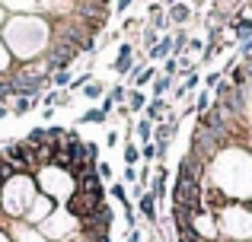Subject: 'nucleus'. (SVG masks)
<instances>
[{
    "instance_id": "nucleus-1",
    "label": "nucleus",
    "mask_w": 252,
    "mask_h": 242,
    "mask_svg": "<svg viewBox=\"0 0 252 242\" xmlns=\"http://www.w3.org/2000/svg\"><path fill=\"white\" fill-rule=\"evenodd\" d=\"M0 38L13 54V61L35 64L51 42V23L48 16H6Z\"/></svg>"
},
{
    "instance_id": "nucleus-17",
    "label": "nucleus",
    "mask_w": 252,
    "mask_h": 242,
    "mask_svg": "<svg viewBox=\"0 0 252 242\" xmlns=\"http://www.w3.org/2000/svg\"><path fill=\"white\" fill-rule=\"evenodd\" d=\"M147 57H150L154 64H157V61H166V57H172V35H163L160 42H157L154 48L147 51Z\"/></svg>"
},
{
    "instance_id": "nucleus-3",
    "label": "nucleus",
    "mask_w": 252,
    "mask_h": 242,
    "mask_svg": "<svg viewBox=\"0 0 252 242\" xmlns=\"http://www.w3.org/2000/svg\"><path fill=\"white\" fill-rule=\"evenodd\" d=\"M80 57V51L74 48V45H67V42H55L51 38L48 42V48L42 51V57H38V64H42L48 74H55V70H70V64Z\"/></svg>"
},
{
    "instance_id": "nucleus-45",
    "label": "nucleus",
    "mask_w": 252,
    "mask_h": 242,
    "mask_svg": "<svg viewBox=\"0 0 252 242\" xmlns=\"http://www.w3.org/2000/svg\"><path fill=\"white\" fill-rule=\"evenodd\" d=\"M208 0H191V10H198V6H204Z\"/></svg>"
},
{
    "instance_id": "nucleus-31",
    "label": "nucleus",
    "mask_w": 252,
    "mask_h": 242,
    "mask_svg": "<svg viewBox=\"0 0 252 242\" xmlns=\"http://www.w3.org/2000/svg\"><path fill=\"white\" fill-rule=\"evenodd\" d=\"M23 140H26V143H32V147H38V143H48V140H45V124H42V128H32L29 134L23 137Z\"/></svg>"
},
{
    "instance_id": "nucleus-15",
    "label": "nucleus",
    "mask_w": 252,
    "mask_h": 242,
    "mask_svg": "<svg viewBox=\"0 0 252 242\" xmlns=\"http://www.w3.org/2000/svg\"><path fill=\"white\" fill-rule=\"evenodd\" d=\"M45 140L55 150H61L64 143L70 140V128H61V124H45Z\"/></svg>"
},
{
    "instance_id": "nucleus-37",
    "label": "nucleus",
    "mask_w": 252,
    "mask_h": 242,
    "mask_svg": "<svg viewBox=\"0 0 252 242\" xmlns=\"http://www.w3.org/2000/svg\"><path fill=\"white\" fill-rule=\"evenodd\" d=\"M246 57H252V38L240 42V61H246Z\"/></svg>"
},
{
    "instance_id": "nucleus-6",
    "label": "nucleus",
    "mask_w": 252,
    "mask_h": 242,
    "mask_svg": "<svg viewBox=\"0 0 252 242\" xmlns=\"http://www.w3.org/2000/svg\"><path fill=\"white\" fill-rule=\"evenodd\" d=\"M55 211H58V201L51 198V194L38 191V194H35V201H32V207L26 211V217H23V220H26V223H32V226L38 230V226H42V223H45V220H48Z\"/></svg>"
},
{
    "instance_id": "nucleus-32",
    "label": "nucleus",
    "mask_w": 252,
    "mask_h": 242,
    "mask_svg": "<svg viewBox=\"0 0 252 242\" xmlns=\"http://www.w3.org/2000/svg\"><path fill=\"white\" fill-rule=\"evenodd\" d=\"M160 74L176 80V77H179V57H166V61H163V70H160Z\"/></svg>"
},
{
    "instance_id": "nucleus-38",
    "label": "nucleus",
    "mask_w": 252,
    "mask_h": 242,
    "mask_svg": "<svg viewBox=\"0 0 252 242\" xmlns=\"http://www.w3.org/2000/svg\"><path fill=\"white\" fill-rule=\"evenodd\" d=\"M99 108H102L105 115H112V112H115V102H112L109 96H102V106H99Z\"/></svg>"
},
{
    "instance_id": "nucleus-30",
    "label": "nucleus",
    "mask_w": 252,
    "mask_h": 242,
    "mask_svg": "<svg viewBox=\"0 0 252 242\" xmlns=\"http://www.w3.org/2000/svg\"><path fill=\"white\" fill-rule=\"evenodd\" d=\"M51 86L55 89H67L70 86V74L67 70H55V74H51Z\"/></svg>"
},
{
    "instance_id": "nucleus-14",
    "label": "nucleus",
    "mask_w": 252,
    "mask_h": 242,
    "mask_svg": "<svg viewBox=\"0 0 252 242\" xmlns=\"http://www.w3.org/2000/svg\"><path fill=\"white\" fill-rule=\"evenodd\" d=\"M166 112H169V99H166V96H163V99H150L147 102V108H144V118H147V121H154V124H160L163 118H166Z\"/></svg>"
},
{
    "instance_id": "nucleus-2",
    "label": "nucleus",
    "mask_w": 252,
    "mask_h": 242,
    "mask_svg": "<svg viewBox=\"0 0 252 242\" xmlns=\"http://www.w3.org/2000/svg\"><path fill=\"white\" fill-rule=\"evenodd\" d=\"M6 83H10L13 99L16 96H26V99H38L45 89H51V74L42 67V64H19L6 74Z\"/></svg>"
},
{
    "instance_id": "nucleus-24",
    "label": "nucleus",
    "mask_w": 252,
    "mask_h": 242,
    "mask_svg": "<svg viewBox=\"0 0 252 242\" xmlns=\"http://www.w3.org/2000/svg\"><path fill=\"white\" fill-rule=\"evenodd\" d=\"M77 121H80V124H105V121H109V115H105L102 108H90V112H83Z\"/></svg>"
},
{
    "instance_id": "nucleus-20",
    "label": "nucleus",
    "mask_w": 252,
    "mask_h": 242,
    "mask_svg": "<svg viewBox=\"0 0 252 242\" xmlns=\"http://www.w3.org/2000/svg\"><path fill=\"white\" fill-rule=\"evenodd\" d=\"M189 29H185V26H182V29H176V35H172V57H182L185 54V48H189Z\"/></svg>"
},
{
    "instance_id": "nucleus-7",
    "label": "nucleus",
    "mask_w": 252,
    "mask_h": 242,
    "mask_svg": "<svg viewBox=\"0 0 252 242\" xmlns=\"http://www.w3.org/2000/svg\"><path fill=\"white\" fill-rule=\"evenodd\" d=\"M176 175H182V179H189V182H208V166H204L198 156H191V153H185L182 160H179V169H176Z\"/></svg>"
},
{
    "instance_id": "nucleus-44",
    "label": "nucleus",
    "mask_w": 252,
    "mask_h": 242,
    "mask_svg": "<svg viewBox=\"0 0 252 242\" xmlns=\"http://www.w3.org/2000/svg\"><path fill=\"white\" fill-rule=\"evenodd\" d=\"M6 115H10V106H3V102H0V121H3Z\"/></svg>"
},
{
    "instance_id": "nucleus-19",
    "label": "nucleus",
    "mask_w": 252,
    "mask_h": 242,
    "mask_svg": "<svg viewBox=\"0 0 252 242\" xmlns=\"http://www.w3.org/2000/svg\"><path fill=\"white\" fill-rule=\"evenodd\" d=\"M131 131H134V137H137V140H141V143L154 140V121H147V118H144V115H141V118H137L134 124H131Z\"/></svg>"
},
{
    "instance_id": "nucleus-46",
    "label": "nucleus",
    "mask_w": 252,
    "mask_h": 242,
    "mask_svg": "<svg viewBox=\"0 0 252 242\" xmlns=\"http://www.w3.org/2000/svg\"><path fill=\"white\" fill-rule=\"evenodd\" d=\"M243 64H246V70H249V80H252V57H246Z\"/></svg>"
},
{
    "instance_id": "nucleus-10",
    "label": "nucleus",
    "mask_w": 252,
    "mask_h": 242,
    "mask_svg": "<svg viewBox=\"0 0 252 242\" xmlns=\"http://www.w3.org/2000/svg\"><path fill=\"white\" fill-rule=\"evenodd\" d=\"M131 70H134V45L122 42V45H118L115 61H112V74H118L125 80V77H131Z\"/></svg>"
},
{
    "instance_id": "nucleus-21",
    "label": "nucleus",
    "mask_w": 252,
    "mask_h": 242,
    "mask_svg": "<svg viewBox=\"0 0 252 242\" xmlns=\"http://www.w3.org/2000/svg\"><path fill=\"white\" fill-rule=\"evenodd\" d=\"M211 102H214L211 89H201V93H195V99H191V108H195V115H204V112L211 108Z\"/></svg>"
},
{
    "instance_id": "nucleus-9",
    "label": "nucleus",
    "mask_w": 252,
    "mask_h": 242,
    "mask_svg": "<svg viewBox=\"0 0 252 242\" xmlns=\"http://www.w3.org/2000/svg\"><path fill=\"white\" fill-rule=\"evenodd\" d=\"M134 211H137V217L147 220V226H157V223H160V204H157V198H154V191H150V188L141 194V198H137Z\"/></svg>"
},
{
    "instance_id": "nucleus-36",
    "label": "nucleus",
    "mask_w": 252,
    "mask_h": 242,
    "mask_svg": "<svg viewBox=\"0 0 252 242\" xmlns=\"http://www.w3.org/2000/svg\"><path fill=\"white\" fill-rule=\"evenodd\" d=\"M122 182L134 185V182H137V166H125V172H122Z\"/></svg>"
},
{
    "instance_id": "nucleus-8",
    "label": "nucleus",
    "mask_w": 252,
    "mask_h": 242,
    "mask_svg": "<svg viewBox=\"0 0 252 242\" xmlns=\"http://www.w3.org/2000/svg\"><path fill=\"white\" fill-rule=\"evenodd\" d=\"M169 169L163 166V162H157V169H154V175H150V191H154V198H157V204H166L169 201Z\"/></svg>"
},
{
    "instance_id": "nucleus-22",
    "label": "nucleus",
    "mask_w": 252,
    "mask_h": 242,
    "mask_svg": "<svg viewBox=\"0 0 252 242\" xmlns=\"http://www.w3.org/2000/svg\"><path fill=\"white\" fill-rule=\"evenodd\" d=\"M122 156H125V166H141V147L134 143V137H131V140L125 143Z\"/></svg>"
},
{
    "instance_id": "nucleus-16",
    "label": "nucleus",
    "mask_w": 252,
    "mask_h": 242,
    "mask_svg": "<svg viewBox=\"0 0 252 242\" xmlns=\"http://www.w3.org/2000/svg\"><path fill=\"white\" fill-rule=\"evenodd\" d=\"M147 93L144 89H128V99H125V108H128L131 115H141L144 108H147Z\"/></svg>"
},
{
    "instance_id": "nucleus-29",
    "label": "nucleus",
    "mask_w": 252,
    "mask_h": 242,
    "mask_svg": "<svg viewBox=\"0 0 252 242\" xmlns=\"http://www.w3.org/2000/svg\"><path fill=\"white\" fill-rule=\"evenodd\" d=\"M141 147V162H157V143L147 140V143H137Z\"/></svg>"
},
{
    "instance_id": "nucleus-12",
    "label": "nucleus",
    "mask_w": 252,
    "mask_h": 242,
    "mask_svg": "<svg viewBox=\"0 0 252 242\" xmlns=\"http://www.w3.org/2000/svg\"><path fill=\"white\" fill-rule=\"evenodd\" d=\"M227 29L233 32V38H236V42H246V38H252V16H249L246 10H243V13H236V16L227 23Z\"/></svg>"
},
{
    "instance_id": "nucleus-35",
    "label": "nucleus",
    "mask_w": 252,
    "mask_h": 242,
    "mask_svg": "<svg viewBox=\"0 0 252 242\" xmlns=\"http://www.w3.org/2000/svg\"><path fill=\"white\" fill-rule=\"evenodd\" d=\"M182 86H185V93H195V89H198V67L191 70L189 77H185V83H182Z\"/></svg>"
},
{
    "instance_id": "nucleus-43",
    "label": "nucleus",
    "mask_w": 252,
    "mask_h": 242,
    "mask_svg": "<svg viewBox=\"0 0 252 242\" xmlns=\"http://www.w3.org/2000/svg\"><path fill=\"white\" fill-rule=\"evenodd\" d=\"M55 118V108H42V121H51Z\"/></svg>"
},
{
    "instance_id": "nucleus-25",
    "label": "nucleus",
    "mask_w": 252,
    "mask_h": 242,
    "mask_svg": "<svg viewBox=\"0 0 252 242\" xmlns=\"http://www.w3.org/2000/svg\"><path fill=\"white\" fill-rule=\"evenodd\" d=\"M16 169H13V162L10 160H6V156L3 153H0V182H3V185H6V182H10V179H16Z\"/></svg>"
},
{
    "instance_id": "nucleus-39",
    "label": "nucleus",
    "mask_w": 252,
    "mask_h": 242,
    "mask_svg": "<svg viewBox=\"0 0 252 242\" xmlns=\"http://www.w3.org/2000/svg\"><path fill=\"white\" fill-rule=\"evenodd\" d=\"M105 147H118V131H109V134H105Z\"/></svg>"
},
{
    "instance_id": "nucleus-5",
    "label": "nucleus",
    "mask_w": 252,
    "mask_h": 242,
    "mask_svg": "<svg viewBox=\"0 0 252 242\" xmlns=\"http://www.w3.org/2000/svg\"><path fill=\"white\" fill-rule=\"evenodd\" d=\"M189 153L198 156L204 166H211V162H214L217 156L223 153V147L217 143V137L211 134L204 124H195V128H191V147H189Z\"/></svg>"
},
{
    "instance_id": "nucleus-23",
    "label": "nucleus",
    "mask_w": 252,
    "mask_h": 242,
    "mask_svg": "<svg viewBox=\"0 0 252 242\" xmlns=\"http://www.w3.org/2000/svg\"><path fill=\"white\" fill-rule=\"evenodd\" d=\"M172 89V77H163V74H157L154 77V99H163Z\"/></svg>"
},
{
    "instance_id": "nucleus-13",
    "label": "nucleus",
    "mask_w": 252,
    "mask_h": 242,
    "mask_svg": "<svg viewBox=\"0 0 252 242\" xmlns=\"http://www.w3.org/2000/svg\"><path fill=\"white\" fill-rule=\"evenodd\" d=\"M195 16V10H191V3H185V0H179V3H172L166 6V19H169V26H179L182 29L189 19Z\"/></svg>"
},
{
    "instance_id": "nucleus-18",
    "label": "nucleus",
    "mask_w": 252,
    "mask_h": 242,
    "mask_svg": "<svg viewBox=\"0 0 252 242\" xmlns=\"http://www.w3.org/2000/svg\"><path fill=\"white\" fill-rule=\"evenodd\" d=\"M35 108H42V106H38V99H26V96L10 99V115H29V112H35Z\"/></svg>"
},
{
    "instance_id": "nucleus-26",
    "label": "nucleus",
    "mask_w": 252,
    "mask_h": 242,
    "mask_svg": "<svg viewBox=\"0 0 252 242\" xmlns=\"http://www.w3.org/2000/svg\"><path fill=\"white\" fill-rule=\"evenodd\" d=\"M109 198L122 201V204H125V201H131L128 198V185H125V182H112V185H109Z\"/></svg>"
},
{
    "instance_id": "nucleus-40",
    "label": "nucleus",
    "mask_w": 252,
    "mask_h": 242,
    "mask_svg": "<svg viewBox=\"0 0 252 242\" xmlns=\"http://www.w3.org/2000/svg\"><path fill=\"white\" fill-rule=\"evenodd\" d=\"M131 3H134V0H115V13H125V10H131Z\"/></svg>"
},
{
    "instance_id": "nucleus-41",
    "label": "nucleus",
    "mask_w": 252,
    "mask_h": 242,
    "mask_svg": "<svg viewBox=\"0 0 252 242\" xmlns=\"http://www.w3.org/2000/svg\"><path fill=\"white\" fill-rule=\"evenodd\" d=\"M144 191H147V188H141V185H137V182H134V185H131V198H134V201H137V198H141V194H144Z\"/></svg>"
},
{
    "instance_id": "nucleus-34",
    "label": "nucleus",
    "mask_w": 252,
    "mask_h": 242,
    "mask_svg": "<svg viewBox=\"0 0 252 242\" xmlns=\"http://www.w3.org/2000/svg\"><path fill=\"white\" fill-rule=\"evenodd\" d=\"M220 80H223V74H220V70H208V74H204V86H208V89H214Z\"/></svg>"
},
{
    "instance_id": "nucleus-4",
    "label": "nucleus",
    "mask_w": 252,
    "mask_h": 242,
    "mask_svg": "<svg viewBox=\"0 0 252 242\" xmlns=\"http://www.w3.org/2000/svg\"><path fill=\"white\" fill-rule=\"evenodd\" d=\"M0 153L13 162V169H16L19 175H35L38 172V166H35V147H32V143H26V140H6Z\"/></svg>"
},
{
    "instance_id": "nucleus-28",
    "label": "nucleus",
    "mask_w": 252,
    "mask_h": 242,
    "mask_svg": "<svg viewBox=\"0 0 252 242\" xmlns=\"http://www.w3.org/2000/svg\"><path fill=\"white\" fill-rule=\"evenodd\" d=\"M141 42H144V48L150 51V48H154L157 42H160V32H157L154 26H144V32H141Z\"/></svg>"
},
{
    "instance_id": "nucleus-33",
    "label": "nucleus",
    "mask_w": 252,
    "mask_h": 242,
    "mask_svg": "<svg viewBox=\"0 0 252 242\" xmlns=\"http://www.w3.org/2000/svg\"><path fill=\"white\" fill-rule=\"evenodd\" d=\"M105 96H109V99L115 102V106H125V99H128V89H125V86H112Z\"/></svg>"
},
{
    "instance_id": "nucleus-27",
    "label": "nucleus",
    "mask_w": 252,
    "mask_h": 242,
    "mask_svg": "<svg viewBox=\"0 0 252 242\" xmlns=\"http://www.w3.org/2000/svg\"><path fill=\"white\" fill-rule=\"evenodd\" d=\"M80 93L86 96V99H93V102H96V99H99V96H105V86H102V83H99V80H96V83H93V80H90V83H86V86L80 89Z\"/></svg>"
},
{
    "instance_id": "nucleus-11",
    "label": "nucleus",
    "mask_w": 252,
    "mask_h": 242,
    "mask_svg": "<svg viewBox=\"0 0 252 242\" xmlns=\"http://www.w3.org/2000/svg\"><path fill=\"white\" fill-rule=\"evenodd\" d=\"M160 74V67L157 64H134V70H131V89H144L147 83H154V77Z\"/></svg>"
},
{
    "instance_id": "nucleus-42",
    "label": "nucleus",
    "mask_w": 252,
    "mask_h": 242,
    "mask_svg": "<svg viewBox=\"0 0 252 242\" xmlns=\"http://www.w3.org/2000/svg\"><path fill=\"white\" fill-rule=\"evenodd\" d=\"M128 242H144V236H141V230H131V233H128Z\"/></svg>"
}]
</instances>
